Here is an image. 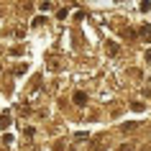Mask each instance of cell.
Instances as JSON below:
<instances>
[{
    "mask_svg": "<svg viewBox=\"0 0 151 151\" xmlns=\"http://www.w3.org/2000/svg\"><path fill=\"white\" fill-rule=\"evenodd\" d=\"M74 103H77V105H87V95L77 90V92H74Z\"/></svg>",
    "mask_w": 151,
    "mask_h": 151,
    "instance_id": "cell-1",
    "label": "cell"
},
{
    "mask_svg": "<svg viewBox=\"0 0 151 151\" xmlns=\"http://www.w3.org/2000/svg\"><path fill=\"white\" fill-rule=\"evenodd\" d=\"M105 49H108V54H110V56H115V54H118V44H113V41H110V44H108Z\"/></svg>",
    "mask_w": 151,
    "mask_h": 151,
    "instance_id": "cell-2",
    "label": "cell"
},
{
    "mask_svg": "<svg viewBox=\"0 0 151 151\" xmlns=\"http://www.w3.org/2000/svg\"><path fill=\"white\" fill-rule=\"evenodd\" d=\"M141 36L146 41H151V26H143V28H141Z\"/></svg>",
    "mask_w": 151,
    "mask_h": 151,
    "instance_id": "cell-3",
    "label": "cell"
},
{
    "mask_svg": "<svg viewBox=\"0 0 151 151\" xmlns=\"http://www.w3.org/2000/svg\"><path fill=\"white\" fill-rule=\"evenodd\" d=\"M8 126H10V118L3 113V115H0V128H8Z\"/></svg>",
    "mask_w": 151,
    "mask_h": 151,
    "instance_id": "cell-4",
    "label": "cell"
},
{
    "mask_svg": "<svg viewBox=\"0 0 151 151\" xmlns=\"http://www.w3.org/2000/svg\"><path fill=\"white\" fill-rule=\"evenodd\" d=\"M44 23H46V18H44V16H39V18H33V26H44Z\"/></svg>",
    "mask_w": 151,
    "mask_h": 151,
    "instance_id": "cell-5",
    "label": "cell"
},
{
    "mask_svg": "<svg viewBox=\"0 0 151 151\" xmlns=\"http://www.w3.org/2000/svg\"><path fill=\"white\" fill-rule=\"evenodd\" d=\"M54 151H67V146H64V143L59 141V143H56V146H54Z\"/></svg>",
    "mask_w": 151,
    "mask_h": 151,
    "instance_id": "cell-6",
    "label": "cell"
},
{
    "mask_svg": "<svg viewBox=\"0 0 151 151\" xmlns=\"http://www.w3.org/2000/svg\"><path fill=\"white\" fill-rule=\"evenodd\" d=\"M115 151H131V146H120V149H115Z\"/></svg>",
    "mask_w": 151,
    "mask_h": 151,
    "instance_id": "cell-7",
    "label": "cell"
}]
</instances>
